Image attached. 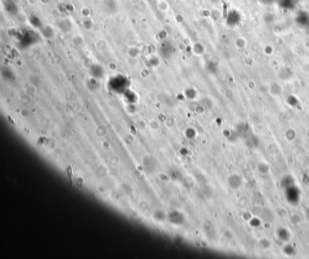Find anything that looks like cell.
<instances>
[{
  "label": "cell",
  "mask_w": 309,
  "mask_h": 259,
  "mask_svg": "<svg viewBox=\"0 0 309 259\" xmlns=\"http://www.w3.org/2000/svg\"><path fill=\"white\" fill-rule=\"evenodd\" d=\"M67 172H68V173L69 174L68 175L70 176V181H71V186H73V172H71V170L70 169H68L67 170Z\"/></svg>",
  "instance_id": "6da1fadb"
}]
</instances>
